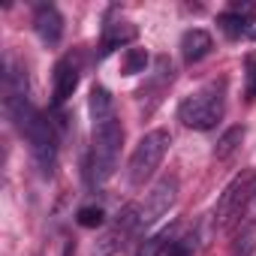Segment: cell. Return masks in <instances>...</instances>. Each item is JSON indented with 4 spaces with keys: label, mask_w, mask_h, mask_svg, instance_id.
Masks as SVG:
<instances>
[{
    "label": "cell",
    "mask_w": 256,
    "mask_h": 256,
    "mask_svg": "<svg viewBox=\"0 0 256 256\" xmlns=\"http://www.w3.org/2000/svg\"><path fill=\"white\" fill-rule=\"evenodd\" d=\"M232 12H235V16H241V18L250 24V22L256 18V4H232Z\"/></svg>",
    "instance_id": "obj_18"
},
{
    "label": "cell",
    "mask_w": 256,
    "mask_h": 256,
    "mask_svg": "<svg viewBox=\"0 0 256 256\" xmlns=\"http://www.w3.org/2000/svg\"><path fill=\"white\" fill-rule=\"evenodd\" d=\"M30 142V154H34V163L40 169L42 178H52L54 172V163H58V139H54V130H52V124L34 112V118L28 120V126L22 130Z\"/></svg>",
    "instance_id": "obj_4"
},
{
    "label": "cell",
    "mask_w": 256,
    "mask_h": 256,
    "mask_svg": "<svg viewBox=\"0 0 256 256\" xmlns=\"http://www.w3.org/2000/svg\"><path fill=\"white\" fill-rule=\"evenodd\" d=\"M175 199H178V178H175V175L160 178V181L151 187L145 205H139V226L157 223L163 214H169V208L175 205Z\"/></svg>",
    "instance_id": "obj_5"
},
{
    "label": "cell",
    "mask_w": 256,
    "mask_h": 256,
    "mask_svg": "<svg viewBox=\"0 0 256 256\" xmlns=\"http://www.w3.org/2000/svg\"><path fill=\"white\" fill-rule=\"evenodd\" d=\"M247 96H256V64H250V72H247Z\"/></svg>",
    "instance_id": "obj_19"
},
{
    "label": "cell",
    "mask_w": 256,
    "mask_h": 256,
    "mask_svg": "<svg viewBox=\"0 0 256 256\" xmlns=\"http://www.w3.org/2000/svg\"><path fill=\"white\" fill-rule=\"evenodd\" d=\"M78 88V66L72 64V58H64L54 66V102H66Z\"/></svg>",
    "instance_id": "obj_8"
},
{
    "label": "cell",
    "mask_w": 256,
    "mask_h": 256,
    "mask_svg": "<svg viewBox=\"0 0 256 256\" xmlns=\"http://www.w3.org/2000/svg\"><path fill=\"white\" fill-rule=\"evenodd\" d=\"M172 235H175V229H163L160 235H154L151 241H145V247L139 250V256H163L166 247L172 244Z\"/></svg>",
    "instance_id": "obj_14"
},
{
    "label": "cell",
    "mask_w": 256,
    "mask_h": 256,
    "mask_svg": "<svg viewBox=\"0 0 256 256\" xmlns=\"http://www.w3.org/2000/svg\"><path fill=\"white\" fill-rule=\"evenodd\" d=\"M169 145H172V136H169L166 130H151V133H145V136L139 139V145H136V151H133V157H130V181H133L136 187L145 184V181L154 175V169L163 163Z\"/></svg>",
    "instance_id": "obj_3"
},
{
    "label": "cell",
    "mask_w": 256,
    "mask_h": 256,
    "mask_svg": "<svg viewBox=\"0 0 256 256\" xmlns=\"http://www.w3.org/2000/svg\"><path fill=\"white\" fill-rule=\"evenodd\" d=\"M250 184H253V175H244V178H235V181L226 187V193L220 196L217 211H214L217 223H229L235 214H241V208H244L247 199L253 196V193H250Z\"/></svg>",
    "instance_id": "obj_6"
},
{
    "label": "cell",
    "mask_w": 256,
    "mask_h": 256,
    "mask_svg": "<svg viewBox=\"0 0 256 256\" xmlns=\"http://www.w3.org/2000/svg\"><path fill=\"white\" fill-rule=\"evenodd\" d=\"M76 220H78V226H84V229H96V226L106 223V211H102L100 205H88V208H82V211L76 214Z\"/></svg>",
    "instance_id": "obj_16"
},
{
    "label": "cell",
    "mask_w": 256,
    "mask_h": 256,
    "mask_svg": "<svg viewBox=\"0 0 256 256\" xmlns=\"http://www.w3.org/2000/svg\"><path fill=\"white\" fill-rule=\"evenodd\" d=\"M211 48H214L211 34H205V30H199V28H193V30H187V34L181 36V54H184V60H187V64L202 60Z\"/></svg>",
    "instance_id": "obj_10"
},
{
    "label": "cell",
    "mask_w": 256,
    "mask_h": 256,
    "mask_svg": "<svg viewBox=\"0 0 256 256\" xmlns=\"http://www.w3.org/2000/svg\"><path fill=\"white\" fill-rule=\"evenodd\" d=\"M244 208H247V217H250V220H256V193L247 199V205H244Z\"/></svg>",
    "instance_id": "obj_20"
},
{
    "label": "cell",
    "mask_w": 256,
    "mask_h": 256,
    "mask_svg": "<svg viewBox=\"0 0 256 256\" xmlns=\"http://www.w3.org/2000/svg\"><path fill=\"white\" fill-rule=\"evenodd\" d=\"M120 139H124V130H120V120L114 114L94 120V148H90V163H88L90 184H102L114 175Z\"/></svg>",
    "instance_id": "obj_1"
},
{
    "label": "cell",
    "mask_w": 256,
    "mask_h": 256,
    "mask_svg": "<svg viewBox=\"0 0 256 256\" xmlns=\"http://www.w3.org/2000/svg\"><path fill=\"white\" fill-rule=\"evenodd\" d=\"M193 244H196V238H178L166 247L163 256H193Z\"/></svg>",
    "instance_id": "obj_17"
},
{
    "label": "cell",
    "mask_w": 256,
    "mask_h": 256,
    "mask_svg": "<svg viewBox=\"0 0 256 256\" xmlns=\"http://www.w3.org/2000/svg\"><path fill=\"white\" fill-rule=\"evenodd\" d=\"M178 118L184 126H193V130H214L217 120L223 118V90L217 84H208L190 94L178 106Z\"/></svg>",
    "instance_id": "obj_2"
},
{
    "label": "cell",
    "mask_w": 256,
    "mask_h": 256,
    "mask_svg": "<svg viewBox=\"0 0 256 256\" xmlns=\"http://www.w3.org/2000/svg\"><path fill=\"white\" fill-rule=\"evenodd\" d=\"M136 36H139L136 24H130V22H108L102 28V54H108V52H114V48H120L126 42H133Z\"/></svg>",
    "instance_id": "obj_9"
},
{
    "label": "cell",
    "mask_w": 256,
    "mask_h": 256,
    "mask_svg": "<svg viewBox=\"0 0 256 256\" xmlns=\"http://www.w3.org/2000/svg\"><path fill=\"white\" fill-rule=\"evenodd\" d=\"M108 114H114L112 94H108L106 88H96V84H94V90H90V118L96 120V118H108Z\"/></svg>",
    "instance_id": "obj_12"
},
{
    "label": "cell",
    "mask_w": 256,
    "mask_h": 256,
    "mask_svg": "<svg viewBox=\"0 0 256 256\" xmlns=\"http://www.w3.org/2000/svg\"><path fill=\"white\" fill-rule=\"evenodd\" d=\"M250 36H253V40H256V30H253V34H250Z\"/></svg>",
    "instance_id": "obj_21"
},
{
    "label": "cell",
    "mask_w": 256,
    "mask_h": 256,
    "mask_svg": "<svg viewBox=\"0 0 256 256\" xmlns=\"http://www.w3.org/2000/svg\"><path fill=\"white\" fill-rule=\"evenodd\" d=\"M241 142H244V126H229V130L220 136L217 148H214V157H217V160H229V157L238 151Z\"/></svg>",
    "instance_id": "obj_11"
},
{
    "label": "cell",
    "mask_w": 256,
    "mask_h": 256,
    "mask_svg": "<svg viewBox=\"0 0 256 256\" xmlns=\"http://www.w3.org/2000/svg\"><path fill=\"white\" fill-rule=\"evenodd\" d=\"M217 24H220V30H223L229 40H238V36L247 34V22H244L241 16H235L232 10H229V12H220V16H217Z\"/></svg>",
    "instance_id": "obj_13"
},
{
    "label": "cell",
    "mask_w": 256,
    "mask_h": 256,
    "mask_svg": "<svg viewBox=\"0 0 256 256\" xmlns=\"http://www.w3.org/2000/svg\"><path fill=\"white\" fill-rule=\"evenodd\" d=\"M148 66V52L145 48H130L126 52V64H124V76H139Z\"/></svg>",
    "instance_id": "obj_15"
},
{
    "label": "cell",
    "mask_w": 256,
    "mask_h": 256,
    "mask_svg": "<svg viewBox=\"0 0 256 256\" xmlns=\"http://www.w3.org/2000/svg\"><path fill=\"white\" fill-rule=\"evenodd\" d=\"M34 24H36L40 40H42V42H48V46H54V42L64 36V18H60V12H58L54 6H48V4H42V6L36 10Z\"/></svg>",
    "instance_id": "obj_7"
}]
</instances>
